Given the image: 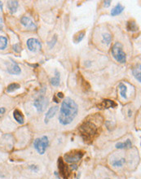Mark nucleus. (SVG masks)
<instances>
[{
  "instance_id": "f257e3e1",
  "label": "nucleus",
  "mask_w": 141,
  "mask_h": 179,
  "mask_svg": "<svg viewBox=\"0 0 141 179\" xmlns=\"http://www.w3.org/2000/svg\"><path fill=\"white\" fill-rule=\"evenodd\" d=\"M78 112V106L71 98L67 97L62 102L60 110L59 121L63 125H68L74 120Z\"/></svg>"
},
{
  "instance_id": "f03ea898",
  "label": "nucleus",
  "mask_w": 141,
  "mask_h": 179,
  "mask_svg": "<svg viewBox=\"0 0 141 179\" xmlns=\"http://www.w3.org/2000/svg\"><path fill=\"white\" fill-rule=\"evenodd\" d=\"M79 132L81 136L85 142H92L97 134L98 128L94 123L91 121H86L80 126Z\"/></svg>"
},
{
  "instance_id": "7ed1b4c3",
  "label": "nucleus",
  "mask_w": 141,
  "mask_h": 179,
  "mask_svg": "<svg viewBox=\"0 0 141 179\" xmlns=\"http://www.w3.org/2000/svg\"><path fill=\"white\" fill-rule=\"evenodd\" d=\"M111 53L113 57L118 61V62L124 64L126 61V55L125 52L122 50V46L121 43L116 42L115 44L113 46L111 50Z\"/></svg>"
},
{
  "instance_id": "20e7f679",
  "label": "nucleus",
  "mask_w": 141,
  "mask_h": 179,
  "mask_svg": "<svg viewBox=\"0 0 141 179\" xmlns=\"http://www.w3.org/2000/svg\"><path fill=\"white\" fill-rule=\"evenodd\" d=\"M48 146H49V139L47 136H42V138L36 139L34 142V147L40 155L44 154Z\"/></svg>"
},
{
  "instance_id": "39448f33",
  "label": "nucleus",
  "mask_w": 141,
  "mask_h": 179,
  "mask_svg": "<svg viewBox=\"0 0 141 179\" xmlns=\"http://www.w3.org/2000/svg\"><path fill=\"white\" fill-rule=\"evenodd\" d=\"M84 155V152L79 150H74L71 152H68L64 156V160L67 163H73L74 164L76 162L79 161L80 160L82 159V156Z\"/></svg>"
},
{
  "instance_id": "423d86ee",
  "label": "nucleus",
  "mask_w": 141,
  "mask_h": 179,
  "mask_svg": "<svg viewBox=\"0 0 141 179\" xmlns=\"http://www.w3.org/2000/svg\"><path fill=\"white\" fill-rule=\"evenodd\" d=\"M34 105L36 107V109L38 112H42L45 110V108L48 105V100L44 96V94L40 95L38 97L34 100Z\"/></svg>"
},
{
  "instance_id": "0eeeda50",
  "label": "nucleus",
  "mask_w": 141,
  "mask_h": 179,
  "mask_svg": "<svg viewBox=\"0 0 141 179\" xmlns=\"http://www.w3.org/2000/svg\"><path fill=\"white\" fill-rule=\"evenodd\" d=\"M26 44H27L28 49L30 51H33V52H37V51L41 50V48H42L41 42L36 38H29L27 40Z\"/></svg>"
},
{
  "instance_id": "6e6552de",
  "label": "nucleus",
  "mask_w": 141,
  "mask_h": 179,
  "mask_svg": "<svg viewBox=\"0 0 141 179\" xmlns=\"http://www.w3.org/2000/svg\"><path fill=\"white\" fill-rule=\"evenodd\" d=\"M58 169H59L60 174L62 176V177L64 179L68 178L69 176V170H68V167L65 164H64V160L62 159L61 157H60L58 159Z\"/></svg>"
},
{
  "instance_id": "1a4fd4ad",
  "label": "nucleus",
  "mask_w": 141,
  "mask_h": 179,
  "mask_svg": "<svg viewBox=\"0 0 141 179\" xmlns=\"http://www.w3.org/2000/svg\"><path fill=\"white\" fill-rule=\"evenodd\" d=\"M20 23L22 24V25H24L25 28H27L29 30H35L37 28L34 23L33 22V20L30 17H28V16H23L20 19Z\"/></svg>"
},
{
  "instance_id": "9d476101",
  "label": "nucleus",
  "mask_w": 141,
  "mask_h": 179,
  "mask_svg": "<svg viewBox=\"0 0 141 179\" xmlns=\"http://www.w3.org/2000/svg\"><path fill=\"white\" fill-rule=\"evenodd\" d=\"M57 111H58V106H54V107H50L49 110L47 111V114H46V116H45L44 121L46 124H47V123L49 122L50 120L54 117L55 115H56V113Z\"/></svg>"
},
{
  "instance_id": "9b49d317",
  "label": "nucleus",
  "mask_w": 141,
  "mask_h": 179,
  "mask_svg": "<svg viewBox=\"0 0 141 179\" xmlns=\"http://www.w3.org/2000/svg\"><path fill=\"white\" fill-rule=\"evenodd\" d=\"M116 106V103L111 100H104L99 104V108H103V109H108V108H110V107H115Z\"/></svg>"
},
{
  "instance_id": "f8f14e48",
  "label": "nucleus",
  "mask_w": 141,
  "mask_h": 179,
  "mask_svg": "<svg viewBox=\"0 0 141 179\" xmlns=\"http://www.w3.org/2000/svg\"><path fill=\"white\" fill-rule=\"evenodd\" d=\"M115 147L118 149H129V148H131V147H132V143H131V140L126 139L125 142H120L116 143Z\"/></svg>"
},
{
  "instance_id": "ddd939ff",
  "label": "nucleus",
  "mask_w": 141,
  "mask_h": 179,
  "mask_svg": "<svg viewBox=\"0 0 141 179\" xmlns=\"http://www.w3.org/2000/svg\"><path fill=\"white\" fill-rule=\"evenodd\" d=\"M13 117H14V119H15L19 124H24L25 119H24V116H23L20 111H19L18 109H16L15 111L13 112Z\"/></svg>"
},
{
  "instance_id": "4468645a",
  "label": "nucleus",
  "mask_w": 141,
  "mask_h": 179,
  "mask_svg": "<svg viewBox=\"0 0 141 179\" xmlns=\"http://www.w3.org/2000/svg\"><path fill=\"white\" fill-rule=\"evenodd\" d=\"M8 72H9L10 74L18 75L21 72V69H20V67H19L16 64H13L11 66H9V67L8 68Z\"/></svg>"
},
{
  "instance_id": "2eb2a0df",
  "label": "nucleus",
  "mask_w": 141,
  "mask_h": 179,
  "mask_svg": "<svg viewBox=\"0 0 141 179\" xmlns=\"http://www.w3.org/2000/svg\"><path fill=\"white\" fill-rule=\"evenodd\" d=\"M60 82V74L58 70H55V77L51 78V84L53 86H58Z\"/></svg>"
},
{
  "instance_id": "dca6fc26",
  "label": "nucleus",
  "mask_w": 141,
  "mask_h": 179,
  "mask_svg": "<svg viewBox=\"0 0 141 179\" xmlns=\"http://www.w3.org/2000/svg\"><path fill=\"white\" fill-rule=\"evenodd\" d=\"M18 6H19V3L17 1H8V8L12 14H14L16 12Z\"/></svg>"
},
{
  "instance_id": "f3484780",
  "label": "nucleus",
  "mask_w": 141,
  "mask_h": 179,
  "mask_svg": "<svg viewBox=\"0 0 141 179\" xmlns=\"http://www.w3.org/2000/svg\"><path fill=\"white\" fill-rule=\"evenodd\" d=\"M124 10V7L121 4L118 3L117 4L115 7H114L111 11V16H118L119 14H121Z\"/></svg>"
},
{
  "instance_id": "a211bd4d",
  "label": "nucleus",
  "mask_w": 141,
  "mask_h": 179,
  "mask_svg": "<svg viewBox=\"0 0 141 179\" xmlns=\"http://www.w3.org/2000/svg\"><path fill=\"white\" fill-rule=\"evenodd\" d=\"M140 64H139L134 68L132 69V73H133L134 77H136V79L139 82H141V73H140Z\"/></svg>"
},
{
  "instance_id": "6ab92c4d",
  "label": "nucleus",
  "mask_w": 141,
  "mask_h": 179,
  "mask_svg": "<svg viewBox=\"0 0 141 179\" xmlns=\"http://www.w3.org/2000/svg\"><path fill=\"white\" fill-rule=\"evenodd\" d=\"M86 34V31L85 30H82V31H79L77 33H75L74 36V43H78L82 41L83 38H84V36Z\"/></svg>"
},
{
  "instance_id": "aec40b11",
  "label": "nucleus",
  "mask_w": 141,
  "mask_h": 179,
  "mask_svg": "<svg viewBox=\"0 0 141 179\" xmlns=\"http://www.w3.org/2000/svg\"><path fill=\"white\" fill-rule=\"evenodd\" d=\"M126 29L128 31H131V32H134V31H137L139 30L138 26L136 25V23L135 20H130L127 22V25H126Z\"/></svg>"
},
{
  "instance_id": "412c9836",
  "label": "nucleus",
  "mask_w": 141,
  "mask_h": 179,
  "mask_svg": "<svg viewBox=\"0 0 141 179\" xmlns=\"http://www.w3.org/2000/svg\"><path fill=\"white\" fill-rule=\"evenodd\" d=\"M20 85L18 84V83H12L7 87V90H6V91L8 93H12L14 92L16 90H17L20 89Z\"/></svg>"
},
{
  "instance_id": "4be33fe9",
  "label": "nucleus",
  "mask_w": 141,
  "mask_h": 179,
  "mask_svg": "<svg viewBox=\"0 0 141 179\" xmlns=\"http://www.w3.org/2000/svg\"><path fill=\"white\" fill-rule=\"evenodd\" d=\"M118 88L120 90V95L123 99H127L126 96V91H127V88L123 83H120L118 86Z\"/></svg>"
},
{
  "instance_id": "5701e85b",
  "label": "nucleus",
  "mask_w": 141,
  "mask_h": 179,
  "mask_svg": "<svg viewBox=\"0 0 141 179\" xmlns=\"http://www.w3.org/2000/svg\"><path fill=\"white\" fill-rule=\"evenodd\" d=\"M102 37H103L102 42L109 46L112 41L111 34H110V33H103V35H102Z\"/></svg>"
},
{
  "instance_id": "b1692460",
  "label": "nucleus",
  "mask_w": 141,
  "mask_h": 179,
  "mask_svg": "<svg viewBox=\"0 0 141 179\" xmlns=\"http://www.w3.org/2000/svg\"><path fill=\"white\" fill-rule=\"evenodd\" d=\"M8 46V38L0 36V50H4Z\"/></svg>"
},
{
  "instance_id": "393cba45",
  "label": "nucleus",
  "mask_w": 141,
  "mask_h": 179,
  "mask_svg": "<svg viewBox=\"0 0 141 179\" xmlns=\"http://www.w3.org/2000/svg\"><path fill=\"white\" fill-rule=\"evenodd\" d=\"M125 162H126L125 158H121V159L120 160H114V161L112 163V165L114 167H121L123 166V164H125Z\"/></svg>"
},
{
  "instance_id": "a878e982",
  "label": "nucleus",
  "mask_w": 141,
  "mask_h": 179,
  "mask_svg": "<svg viewBox=\"0 0 141 179\" xmlns=\"http://www.w3.org/2000/svg\"><path fill=\"white\" fill-rule=\"evenodd\" d=\"M57 38H58L57 35L55 34L54 36L52 37V40L47 42V44H48V46H49L50 48H52L53 47H54L55 45H56V42H57Z\"/></svg>"
},
{
  "instance_id": "bb28decb",
  "label": "nucleus",
  "mask_w": 141,
  "mask_h": 179,
  "mask_svg": "<svg viewBox=\"0 0 141 179\" xmlns=\"http://www.w3.org/2000/svg\"><path fill=\"white\" fill-rule=\"evenodd\" d=\"M13 51H15V52H16V53L20 52V50H21L20 44H18V43H16V44L13 45Z\"/></svg>"
},
{
  "instance_id": "cd10ccee",
  "label": "nucleus",
  "mask_w": 141,
  "mask_h": 179,
  "mask_svg": "<svg viewBox=\"0 0 141 179\" xmlns=\"http://www.w3.org/2000/svg\"><path fill=\"white\" fill-rule=\"evenodd\" d=\"M30 169H31V170H33V171L38 172V167L37 165H30Z\"/></svg>"
},
{
  "instance_id": "c85d7f7f",
  "label": "nucleus",
  "mask_w": 141,
  "mask_h": 179,
  "mask_svg": "<svg viewBox=\"0 0 141 179\" xmlns=\"http://www.w3.org/2000/svg\"><path fill=\"white\" fill-rule=\"evenodd\" d=\"M6 112V109L4 107H0V118L3 117V114Z\"/></svg>"
},
{
  "instance_id": "c756f323",
  "label": "nucleus",
  "mask_w": 141,
  "mask_h": 179,
  "mask_svg": "<svg viewBox=\"0 0 141 179\" xmlns=\"http://www.w3.org/2000/svg\"><path fill=\"white\" fill-rule=\"evenodd\" d=\"M104 6L105 8H109V6H110V4H111V1H104Z\"/></svg>"
},
{
  "instance_id": "7c9ffc66",
  "label": "nucleus",
  "mask_w": 141,
  "mask_h": 179,
  "mask_svg": "<svg viewBox=\"0 0 141 179\" xmlns=\"http://www.w3.org/2000/svg\"><path fill=\"white\" fill-rule=\"evenodd\" d=\"M57 97L59 98V99H63V98H64V95H63V93L62 92L57 93Z\"/></svg>"
},
{
  "instance_id": "2f4dec72",
  "label": "nucleus",
  "mask_w": 141,
  "mask_h": 179,
  "mask_svg": "<svg viewBox=\"0 0 141 179\" xmlns=\"http://www.w3.org/2000/svg\"><path fill=\"white\" fill-rule=\"evenodd\" d=\"M3 29V19L0 16V30Z\"/></svg>"
},
{
  "instance_id": "473e14b6",
  "label": "nucleus",
  "mask_w": 141,
  "mask_h": 179,
  "mask_svg": "<svg viewBox=\"0 0 141 179\" xmlns=\"http://www.w3.org/2000/svg\"><path fill=\"white\" fill-rule=\"evenodd\" d=\"M71 168H72L73 169H76L78 168V167H77V165H76V164H72V165H71Z\"/></svg>"
},
{
  "instance_id": "72a5a7b5",
  "label": "nucleus",
  "mask_w": 141,
  "mask_h": 179,
  "mask_svg": "<svg viewBox=\"0 0 141 179\" xmlns=\"http://www.w3.org/2000/svg\"><path fill=\"white\" fill-rule=\"evenodd\" d=\"M55 175L57 177V179H60L59 176H58V173H56H56H55Z\"/></svg>"
}]
</instances>
